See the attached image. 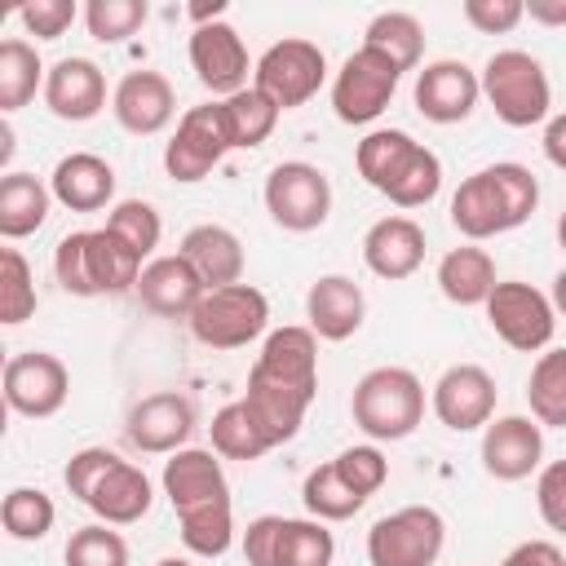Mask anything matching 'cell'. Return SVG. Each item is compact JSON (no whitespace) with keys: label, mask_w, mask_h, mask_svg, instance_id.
<instances>
[{"label":"cell","mask_w":566,"mask_h":566,"mask_svg":"<svg viewBox=\"0 0 566 566\" xmlns=\"http://www.w3.org/2000/svg\"><path fill=\"white\" fill-rule=\"evenodd\" d=\"M539 208V181L526 164H491L478 168L473 177L460 181V190L451 195V226L464 239H491V234H509L522 221H531V212Z\"/></svg>","instance_id":"6da1fadb"},{"label":"cell","mask_w":566,"mask_h":566,"mask_svg":"<svg viewBox=\"0 0 566 566\" xmlns=\"http://www.w3.org/2000/svg\"><path fill=\"white\" fill-rule=\"evenodd\" d=\"M142 270H146V261L124 239H115L106 226L102 230H71L53 248V274L62 283V292H71V296L133 292Z\"/></svg>","instance_id":"7a4b0ae2"},{"label":"cell","mask_w":566,"mask_h":566,"mask_svg":"<svg viewBox=\"0 0 566 566\" xmlns=\"http://www.w3.org/2000/svg\"><path fill=\"white\" fill-rule=\"evenodd\" d=\"M354 424L371 442H398L411 438L424 420V385L411 367H371L349 398Z\"/></svg>","instance_id":"3957f363"},{"label":"cell","mask_w":566,"mask_h":566,"mask_svg":"<svg viewBox=\"0 0 566 566\" xmlns=\"http://www.w3.org/2000/svg\"><path fill=\"white\" fill-rule=\"evenodd\" d=\"M482 93H486V102L495 106V115L509 128H531V124L548 119V106H553L548 71L526 49L491 53L486 66H482Z\"/></svg>","instance_id":"277c9868"},{"label":"cell","mask_w":566,"mask_h":566,"mask_svg":"<svg viewBox=\"0 0 566 566\" xmlns=\"http://www.w3.org/2000/svg\"><path fill=\"white\" fill-rule=\"evenodd\" d=\"M186 323H190V336L208 349H243L270 327V301L252 283L212 287L203 292V301Z\"/></svg>","instance_id":"5b68a950"},{"label":"cell","mask_w":566,"mask_h":566,"mask_svg":"<svg viewBox=\"0 0 566 566\" xmlns=\"http://www.w3.org/2000/svg\"><path fill=\"white\" fill-rule=\"evenodd\" d=\"M447 544V522L429 504H402L371 522L367 562L371 566H433Z\"/></svg>","instance_id":"8992f818"},{"label":"cell","mask_w":566,"mask_h":566,"mask_svg":"<svg viewBox=\"0 0 566 566\" xmlns=\"http://www.w3.org/2000/svg\"><path fill=\"white\" fill-rule=\"evenodd\" d=\"M323 80H327V57L314 40L301 35L274 40L252 66V88H261L279 111L305 106L323 88Z\"/></svg>","instance_id":"52a82bcc"},{"label":"cell","mask_w":566,"mask_h":566,"mask_svg":"<svg viewBox=\"0 0 566 566\" xmlns=\"http://www.w3.org/2000/svg\"><path fill=\"white\" fill-rule=\"evenodd\" d=\"M265 212L292 234H310L332 217V181L318 164L283 159L265 177Z\"/></svg>","instance_id":"ba28073f"},{"label":"cell","mask_w":566,"mask_h":566,"mask_svg":"<svg viewBox=\"0 0 566 566\" xmlns=\"http://www.w3.org/2000/svg\"><path fill=\"white\" fill-rule=\"evenodd\" d=\"M486 323H491V332H495L509 349H517V354H539V349L553 345L557 310H553V301H548L539 287H531V283H522V279H500L495 292L486 296Z\"/></svg>","instance_id":"9c48e42d"},{"label":"cell","mask_w":566,"mask_h":566,"mask_svg":"<svg viewBox=\"0 0 566 566\" xmlns=\"http://www.w3.org/2000/svg\"><path fill=\"white\" fill-rule=\"evenodd\" d=\"M230 150H234V137H230L226 106L221 102H203V106H190L177 119V133L164 146V168H168L172 181L190 186V181H203Z\"/></svg>","instance_id":"30bf717a"},{"label":"cell","mask_w":566,"mask_h":566,"mask_svg":"<svg viewBox=\"0 0 566 566\" xmlns=\"http://www.w3.org/2000/svg\"><path fill=\"white\" fill-rule=\"evenodd\" d=\"M398 80H402V71L380 49L358 44L340 62V71L332 80V111H336V119L340 124H371L389 106Z\"/></svg>","instance_id":"8fae6325"},{"label":"cell","mask_w":566,"mask_h":566,"mask_svg":"<svg viewBox=\"0 0 566 566\" xmlns=\"http://www.w3.org/2000/svg\"><path fill=\"white\" fill-rule=\"evenodd\" d=\"M71 394V371L57 354L49 349H27L4 363V402L9 411L27 420H49L66 407Z\"/></svg>","instance_id":"7c38bea8"},{"label":"cell","mask_w":566,"mask_h":566,"mask_svg":"<svg viewBox=\"0 0 566 566\" xmlns=\"http://www.w3.org/2000/svg\"><path fill=\"white\" fill-rule=\"evenodd\" d=\"M429 407L451 433L486 429L495 420V376L478 363H455L433 380Z\"/></svg>","instance_id":"4fadbf2b"},{"label":"cell","mask_w":566,"mask_h":566,"mask_svg":"<svg viewBox=\"0 0 566 566\" xmlns=\"http://www.w3.org/2000/svg\"><path fill=\"white\" fill-rule=\"evenodd\" d=\"M478 97H482V75L460 57H438V62H424V71H416L411 102L429 124L469 119Z\"/></svg>","instance_id":"5bb4252c"},{"label":"cell","mask_w":566,"mask_h":566,"mask_svg":"<svg viewBox=\"0 0 566 566\" xmlns=\"http://www.w3.org/2000/svg\"><path fill=\"white\" fill-rule=\"evenodd\" d=\"M190 433H195V402L177 389L146 394L142 402H133L124 420V438L146 455H172L186 447Z\"/></svg>","instance_id":"9a60e30c"},{"label":"cell","mask_w":566,"mask_h":566,"mask_svg":"<svg viewBox=\"0 0 566 566\" xmlns=\"http://www.w3.org/2000/svg\"><path fill=\"white\" fill-rule=\"evenodd\" d=\"M190 66L199 75V84L208 93H217L221 102L248 88V49L243 35L230 22H208L190 31Z\"/></svg>","instance_id":"2e32d148"},{"label":"cell","mask_w":566,"mask_h":566,"mask_svg":"<svg viewBox=\"0 0 566 566\" xmlns=\"http://www.w3.org/2000/svg\"><path fill=\"white\" fill-rule=\"evenodd\" d=\"M111 115L133 137H155L177 115V93L164 71H128L111 93Z\"/></svg>","instance_id":"e0dca14e"},{"label":"cell","mask_w":566,"mask_h":566,"mask_svg":"<svg viewBox=\"0 0 566 566\" xmlns=\"http://www.w3.org/2000/svg\"><path fill=\"white\" fill-rule=\"evenodd\" d=\"M544 460V424L531 416H500L482 429V469L495 482H522Z\"/></svg>","instance_id":"ac0fdd59"},{"label":"cell","mask_w":566,"mask_h":566,"mask_svg":"<svg viewBox=\"0 0 566 566\" xmlns=\"http://www.w3.org/2000/svg\"><path fill=\"white\" fill-rule=\"evenodd\" d=\"M44 106L66 119L84 124L106 111V75L93 57H57L44 75Z\"/></svg>","instance_id":"d6986e66"},{"label":"cell","mask_w":566,"mask_h":566,"mask_svg":"<svg viewBox=\"0 0 566 566\" xmlns=\"http://www.w3.org/2000/svg\"><path fill=\"white\" fill-rule=\"evenodd\" d=\"M133 292H137V301H142L150 314H159V318H190L208 287H203V279L195 274V265H190L181 252H172V256L146 261V270H142V279H137Z\"/></svg>","instance_id":"ffe728a7"},{"label":"cell","mask_w":566,"mask_h":566,"mask_svg":"<svg viewBox=\"0 0 566 566\" xmlns=\"http://www.w3.org/2000/svg\"><path fill=\"white\" fill-rule=\"evenodd\" d=\"M252 371L279 380V385H292L301 394H318V336L310 327H274L265 340H261V354L252 363Z\"/></svg>","instance_id":"44dd1931"},{"label":"cell","mask_w":566,"mask_h":566,"mask_svg":"<svg viewBox=\"0 0 566 566\" xmlns=\"http://www.w3.org/2000/svg\"><path fill=\"white\" fill-rule=\"evenodd\" d=\"M164 495H168L172 513H186V509H199V504H212V500H230L221 455L203 451V447L172 451L164 460Z\"/></svg>","instance_id":"7402d4cb"},{"label":"cell","mask_w":566,"mask_h":566,"mask_svg":"<svg viewBox=\"0 0 566 566\" xmlns=\"http://www.w3.org/2000/svg\"><path fill=\"white\" fill-rule=\"evenodd\" d=\"M363 261L376 279H411L424 261V230L411 217H380L363 234Z\"/></svg>","instance_id":"603a6c76"},{"label":"cell","mask_w":566,"mask_h":566,"mask_svg":"<svg viewBox=\"0 0 566 566\" xmlns=\"http://www.w3.org/2000/svg\"><path fill=\"white\" fill-rule=\"evenodd\" d=\"M305 318H310V332L318 340H349L367 318L363 287L354 279H345V274L314 279L310 292H305Z\"/></svg>","instance_id":"cb8c5ba5"},{"label":"cell","mask_w":566,"mask_h":566,"mask_svg":"<svg viewBox=\"0 0 566 566\" xmlns=\"http://www.w3.org/2000/svg\"><path fill=\"white\" fill-rule=\"evenodd\" d=\"M49 190L71 212H102L115 199V168L93 150H71L57 159Z\"/></svg>","instance_id":"d4e9b609"},{"label":"cell","mask_w":566,"mask_h":566,"mask_svg":"<svg viewBox=\"0 0 566 566\" xmlns=\"http://www.w3.org/2000/svg\"><path fill=\"white\" fill-rule=\"evenodd\" d=\"M195 274L203 279V287H230V283H243V243L230 226H217V221H203V226H190L181 248H177Z\"/></svg>","instance_id":"484cf974"},{"label":"cell","mask_w":566,"mask_h":566,"mask_svg":"<svg viewBox=\"0 0 566 566\" xmlns=\"http://www.w3.org/2000/svg\"><path fill=\"white\" fill-rule=\"evenodd\" d=\"M243 402H248V411L256 416V424L265 429V438L274 442V447H283V442H292L296 433H301V424H305V411H310V394H301V389H292V385H279V380H270V376H261V371H248V394H243Z\"/></svg>","instance_id":"4316f807"},{"label":"cell","mask_w":566,"mask_h":566,"mask_svg":"<svg viewBox=\"0 0 566 566\" xmlns=\"http://www.w3.org/2000/svg\"><path fill=\"white\" fill-rule=\"evenodd\" d=\"M150 500H155L150 478H146L137 464L119 460V464L97 482V491L88 495L84 509H93L97 522H106V526H133V522H142V517L150 513Z\"/></svg>","instance_id":"83f0119b"},{"label":"cell","mask_w":566,"mask_h":566,"mask_svg":"<svg viewBox=\"0 0 566 566\" xmlns=\"http://www.w3.org/2000/svg\"><path fill=\"white\" fill-rule=\"evenodd\" d=\"M495 261L486 248H451L442 261H438V292L451 301V305H486V296L495 292Z\"/></svg>","instance_id":"f1b7e54d"},{"label":"cell","mask_w":566,"mask_h":566,"mask_svg":"<svg viewBox=\"0 0 566 566\" xmlns=\"http://www.w3.org/2000/svg\"><path fill=\"white\" fill-rule=\"evenodd\" d=\"M53 203V190L35 172H4L0 177V234L4 239H27L44 226Z\"/></svg>","instance_id":"f546056e"},{"label":"cell","mask_w":566,"mask_h":566,"mask_svg":"<svg viewBox=\"0 0 566 566\" xmlns=\"http://www.w3.org/2000/svg\"><path fill=\"white\" fill-rule=\"evenodd\" d=\"M420 150V142L402 128H371L358 150H354V164H358V177L371 186V190H389L398 181V172L411 164V155Z\"/></svg>","instance_id":"4dcf8cb0"},{"label":"cell","mask_w":566,"mask_h":566,"mask_svg":"<svg viewBox=\"0 0 566 566\" xmlns=\"http://www.w3.org/2000/svg\"><path fill=\"white\" fill-rule=\"evenodd\" d=\"M44 75H49V66L40 62L31 40H22V35L0 40V111L4 115L22 111L35 97V88L44 93Z\"/></svg>","instance_id":"1f68e13d"},{"label":"cell","mask_w":566,"mask_h":566,"mask_svg":"<svg viewBox=\"0 0 566 566\" xmlns=\"http://www.w3.org/2000/svg\"><path fill=\"white\" fill-rule=\"evenodd\" d=\"M363 44L380 49L398 71H416L420 66V53H424V27L407 9H385V13H376L367 22Z\"/></svg>","instance_id":"d6a6232c"},{"label":"cell","mask_w":566,"mask_h":566,"mask_svg":"<svg viewBox=\"0 0 566 566\" xmlns=\"http://www.w3.org/2000/svg\"><path fill=\"white\" fill-rule=\"evenodd\" d=\"M526 402L531 420L548 429H566V345L544 349L526 376Z\"/></svg>","instance_id":"836d02e7"},{"label":"cell","mask_w":566,"mask_h":566,"mask_svg":"<svg viewBox=\"0 0 566 566\" xmlns=\"http://www.w3.org/2000/svg\"><path fill=\"white\" fill-rule=\"evenodd\" d=\"M212 451L221 460H261L265 451H274V442L265 438V429L256 424V416L248 411V402H226L217 416H212Z\"/></svg>","instance_id":"e575fe53"},{"label":"cell","mask_w":566,"mask_h":566,"mask_svg":"<svg viewBox=\"0 0 566 566\" xmlns=\"http://www.w3.org/2000/svg\"><path fill=\"white\" fill-rule=\"evenodd\" d=\"M336 539L327 522L318 517H283L279 544H274V566H332Z\"/></svg>","instance_id":"d590c367"},{"label":"cell","mask_w":566,"mask_h":566,"mask_svg":"<svg viewBox=\"0 0 566 566\" xmlns=\"http://www.w3.org/2000/svg\"><path fill=\"white\" fill-rule=\"evenodd\" d=\"M177 526H181V544L195 557H221L234 544V509H230V500H212V504L186 509V513H177Z\"/></svg>","instance_id":"8d00e7d4"},{"label":"cell","mask_w":566,"mask_h":566,"mask_svg":"<svg viewBox=\"0 0 566 566\" xmlns=\"http://www.w3.org/2000/svg\"><path fill=\"white\" fill-rule=\"evenodd\" d=\"M301 500H305L310 517H318V522H345V517H354V513L367 504V500H363V495H358V491L336 473V464H332V460L305 473Z\"/></svg>","instance_id":"74e56055"},{"label":"cell","mask_w":566,"mask_h":566,"mask_svg":"<svg viewBox=\"0 0 566 566\" xmlns=\"http://www.w3.org/2000/svg\"><path fill=\"white\" fill-rule=\"evenodd\" d=\"M226 106V119H230V137H234V150H248V146H261L270 133H274V124H279V106L261 93V88H243V93H234V97H226L221 102Z\"/></svg>","instance_id":"f35d334b"},{"label":"cell","mask_w":566,"mask_h":566,"mask_svg":"<svg viewBox=\"0 0 566 566\" xmlns=\"http://www.w3.org/2000/svg\"><path fill=\"white\" fill-rule=\"evenodd\" d=\"M0 522H4L9 539L31 544V539H44V535L53 531L57 509H53V500H49L40 486H13V491L4 495V504H0Z\"/></svg>","instance_id":"ab89813d"},{"label":"cell","mask_w":566,"mask_h":566,"mask_svg":"<svg viewBox=\"0 0 566 566\" xmlns=\"http://www.w3.org/2000/svg\"><path fill=\"white\" fill-rule=\"evenodd\" d=\"M35 274L18 248H0V323L18 327L35 314Z\"/></svg>","instance_id":"60d3db41"},{"label":"cell","mask_w":566,"mask_h":566,"mask_svg":"<svg viewBox=\"0 0 566 566\" xmlns=\"http://www.w3.org/2000/svg\"><path fill=\"white\" fill-rule=\"evenodd\" d=\"M106 230H111L115 239H124V243L146 261V256L159 248L164 221H159L155 203H146V199H119V203H111V212H106Z\"/></svg>","instance_id":"b9f144b4"},{"label":"cell","mask_w":566,"mask_h":566,"mask_svg":"<svg viewBox=\"0 0 566 566\" xmlns=\"http://www.w3.org/2000/svg\"><path fill=\"white\" fill-rule=\"evenodd\" d=\"M62 562L66 566H128V544L106 522H93V526L71 531V539L62 548Z\"/></svg>","instance_id":"7bdbcfd3"},{"label":"cell","mask_w":566,"mask_h":566,"mask_svg":"<svg viewBox=\"0 0 566 566\" xmlns=\"http://www.w3.org/2000/svg\"><path fill=\"white\" fill-rule=\"evenodd\" d=\"M146 13H150L146 0H88L84 4V27H88L93 40L119 44V40H128V35L142 31Z\"/></svg>","instance_id":"ee69618b"},{"label":"cell","mask_w":566,"mask_h":566,"mask_svg":"<svg viewBox=\"0 0 566 566\" xmlns=\"http://www.w3.org/2000/svg\"><path fill=\"white\" fill-rule=\"evenodd\" d=\"M438 190H442V159L429 146H420L411 155V164L398 172V181L385 190V199L398 203V208H424Z\"/></svg>","instance_id":"f6af8a7d"},{"label":"cell","mask_w":566,"mask_h":566,"mask_svg":"<svg viewBox=\"0 0 566 566\" xmlns=\"http://www.w3.org/2000/svg\"><path fill=\"white\" fill-rule=\"evenodd\" d=\"M332 464H336V473H340L363 500H371V495L389 482V460L380 455V447H345Z\"/></svg>","instance_id":"bcb514c9"},{"label":"cell","mask_w":566,"mask_h":566,"mask_svg":"<svg viewBox=\"0 0 566 566\" xmlns=\"http://www.w3.org/2000/svg\"><path fill=\"white\" fill-rule=\"evenodd\" d=\"M115 464H119V455H115L111 447H84V451H75V455L66 460L62 482H66V491H71L80 504H88V495L97 491V482H102Z\"/></svg>","instance_id":"7dc6e473"},{"label":"cell","mask_w":566,"mask_h":566,"mask_svg":"<svg viewBox=\"0 0 566 566\" xmlns=\"http://www.w3.org/2000/svg\"><path fill=\"white\" fill-rule=\"evenodd\" d=\"M75 18H80L75 0H27V4L18 9L22 31L35 35V40H57Z\"/></svg>","instance_id":"c3c4849f"},{"label":"cell","mask_w":566,"mask_h":566,"mask_svg":"<svg viewBox=\"0 0 566 566\" xmlns=\"http://www.w3.org/2000/svg\"><path fill=\"white\" fill-rule=\"evenodd\" d=\"M535 509L548 531L566 535V460H553L535 478Z\"/></svg>","instance_id":"681fc988"},{"label":"cell","mask_w":566,"mask_h":566,"mask_svg":"<svg viewBox=\"0 0 566 566\" xmlns=\"http://www.w3.org/2000/svg\"><path fill=\"white\" fill-rule=\"evenodd\" d=\"M526 18L522 0H464V22L482 35H504Z\"/></svg>","instance_id":"f907efd6"},{"label":"cell","mask_w":566,"mask_h":566,"mask_svg":"<svg viewBox=\"0 0 566 566\" xmlns=\"http://www.w3.org/2000/svg\"><path fill=\"white\" fill-rule=\"evenodd\" d=\"M279 526H283V517H274V513H261V517L248 522V531H243V557H248V566H274Z\"/></svg>","instance_id":"816d5d0a"},{"label":"cell","mask_w":566,"mask_h":566,"mask_svg":"<svg viewBox=\"0 0 566 566\" xmlns=\"http://www.w3.org/2000/svg\"><path fill=\"white\" fill-rule=\"evenodd\" d=\"M500 566H566V557H562V548L553 539H526Z\"/></svg>","instance_id":"f5cc1de1"},{"label":"cell","mask_w":566,"mask_h":566,"mask_svg":"<svg viewBox=\"0 0 566 566\" xmlns=\"http://www.w3.org/2000/svg\"><path fill=\"white\" fill-rule=\"evenodd\" d=\"M539 146H544V159H548L553 168H562V172H566V111H562V115H548Z\"/></svg>","instance_id":"db71d44e"},{"label":"cell","mask_w":566,"mask_h":566,"mask_svg":"<svg viewBox=\"0 0 566 566\" xmlns=\"http://www.w3.org/2000/svg\"><path fill=\"white\" fill-rule=\"evenodd\" d=\"M526 18L539 27H566V0H522Z\"/></svg>","instance_id":"11a10c76"},{"label":"cell","mask_w":566,"mask_h":566,"mask_svg":"<svg viewBox=\"0 0 566 566\" xmlns=\"http://www.w3.org/2000/svg\"><path fill=\"white\" fill-rule=\"evenodd\" d=\"M226 9H230L226 0H203V4H186V18H190L195 27H208V22H221Z\"/></svg>","instance_id":"9f6ffc18"},{"label":"cell","mask_w":566,"mask_h":566,"mask_svg":"<svg viewBox=\"0 0 566 566\" xmlns=\"http://www.w3.org/2000/svg\"><path fill=\"white\" fill-rule=\"evenodd\" d=\"M548 301H553L557 314H566V270H557V279H553V296H548Z\"/></svg>","instance_id":"6f0895ef"},{"label":"cell","mask_w":566,"mask_h":566,"mask_svg":"<svg viewBox=\"0 0 566 566\" xmlns=\"http://www.w3.org/2000/svg\"><path fill=\"white\" fill-rule=\"evenodd\" d=\"M9 155H13V128H9V119L0 124V164H9Z\"/></svg>","instance_id":"680465c9"},{"label":"cell","mask_w":566,"mask_h":566,"mask_svg":"<svg viewBox=\"0 0 566 566\" xmlns=\"http://www.w3.org/2000/svg\"><path fill=\"white\" fill-rule=\"evenodd\" d=\"M557 243H562V252H566V208H562V217H557Z\"/></svg>","instance_id":"91938a15"},{"label":"cell","mask_w":566,"mask_h":566,"mask_svg":"<svg viewBox=\"0 0 566 566\" xmlns=\"http://www.w3.org/2000/svg\"><path fill=\"white\" fill-rule=\"evenodd\" d=\"M155 566H195V562H190V557H159Z\"/></svg>","instance_id":"94428289"}]
</instances>
